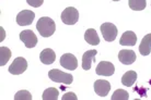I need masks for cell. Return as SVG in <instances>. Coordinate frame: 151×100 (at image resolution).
<instances>
[{
  "label": "cell",
  "mask_w": 151,
  "mask_h": 100,
  "mask_svg": "<svg viewBox=\"0 0 151 100\" xmlns=\"http://www.w3.org/2000/svg\"><path fill=\"white\" fill-rule=\"evenodd\" d=\"M11 55L12 53L9 48H7V47H1L0 48V65L1 67L7 64L9 59L11 58Z\"/></svg>",
  "instance_id": "18"
},
{
  "label": "cell",
  "mask_w": 151,
  "mask_h": 100,
  "mask_svg": "<svg viewBox=\"0 0 151 100\" xmlns=\"http://www.w3.org/2000/svg\"><path fill=\"white\" fill-rule=\"evenodd\" d=\"M139 51L141 56H148L151 52V34H148L142 38L139 46Z\"/></svg>",
  "instance_id": "15"
},
{
  "label": "cell",
  "mask_w": 151,
  "mask_h": 100,
  "mask_svg": "<svg viewBox=\"0 0 151 100\" xmlns=\"http://www.w3.org/2000/svg\"><path fill=\"white\" fill-rule=\"evenodd\" d=\"M59 96V91L56 88H47L43 93V100H57Z\"/></svg>",
  "instance_id": "19"
},
{
  "label": "cell",
  "mask_w": 151,
  "mask_h": 100,
  "mask_svg": "<svg viewBox=\"0 0 151 100\" xmlns=\"http://www.w3.org/2000/svg\"><path fill=\"white\" fill-rule=\"evenodd\" d=\"M27 2L30 4L31 7L38 8V7H41L42 4H43L44 0H27Z\"/></svg>",
  "instance_id": "23"
},
{
  "label": "cell",
  "mask_w": 151,
  "mask_h": 100,
  "mask_svg": "<svg viewBox=\"0 0 151 100\" xmlns=\"http://www.w3.org/2000/svg\"><path fill=\"white\" fill-rule=\"evenodd\" d=\"M55 59H56V55H55V52H54L53 49L47 48V49H44V50L41 52L40 60H41L42 63H44V64H52V63H54Z\"/></svg>",
  "instance_id": "14"
},
{
  "label": "cell",
  "mask_w": 151,
  "mask_h": 100,
  "mask_svg": "<svg viewBox=\"0 0 151 100\" xmlns=\"http://www.w3.org/2000/svg\"><path fill=\"white\" fill-rule=\"evenodd\" d=\"M20 40L25 45L27 48H33L37 45V37L31 30H22L20 33Z\"/></svg>",
  "instance_id": "5"
},
{
  "label": "cell",
  "mask_w": 151,
  "mask_h": 100,
  "mask_svg": "<svg viewBox=\"0 0 151 100\" xmlns=\"http://www.w3.org/2000/svg\"><path fill=\"white\" fill-rule=\"evenodd\" d=\"M27 69V62L24 58H17L9 67V72L13 75H20L24 73Z\"/></svg>",
  "instance_id": "6"
},
{
  "label": "cell",
  "mask_w": 151,
  "mask_h": 100,
  "mask_svg": "<svg viewBox=\"0 0 151 100\" xmlns=\"http://www.w3.org/2000/svg\"><path fill=\"white\" fill-rule=\"evenodd\" d=\"M35 18V14L31 10H23L17 15V23L20 26H27L32 24L33 20Z\"/></svg>",
  "instance_id": "8"
},
{
  "label": "cell",
  "mask_w": 151,
  "mask_h": 100,
  "mask_svg": "<svg viewBox=\"0 0 151 100\" xmlns=\"http://www.w3.org/2000/svg\"><path fill=\"white\" fill-rule=\"evenodd\" d=\"M101 33L106 41H114L117 36V27L112 23H104L101 25Z\"/></svg>",
  "instance_id": "4"
},
{
  "label": "cell",
  "mask_w": 151,
  "mask_h": 100,
  "mask_svg": "<svg viewBox=\"0 0 151 100\" xmlns=\"http://www.w3.org/2000/svg\"><path fill=\"white\" fill-rule=\"evenodd\" d=\"M129 94L124 90V89H117L116 91L113 94L112 100H128Z\"/></svg>",
  "instance_id": "21"
},
{
  "label": "cell",
  "mask_w": 151,
  "mask_h": 100,
  "mask_svg": "<svg viewBox=\"0 0 151 100\" xmlns=\"http://www.w3.org/2000/svg\"><path fill=\"white\" fill-rule=\"evenodd\" d=\"M95 72H96V74L101 75V76H112L115 72V67L111 62L102 61L98 64Z\"/></svg>",
  "instance_id": "9"
},
{
  "label": "cell",
  "mask_w": 151,
  "mask_h": 100,
  "mask_svg": "<svg viewBox=\"0 0 151 100\" xmlns=\"http://www.w3.org/2000/svg\"><path fill=\"white\" fill-rule=\"evenodd\" d=\"M36 28H37L38 33L41 34L43 37H49V36H52L55 33L56 24L50 18L43 16L36 23Z\"/></svg>",
  "instance_id": "1"
},
{
  "label": "cell",
  "mask_w": 151,
  "mask_h": 100,
  "mask_svg": "<svg viewBox=\"0 0 151 100\" xmlns=\"http://www.w3.org/2000/svg\"><path fill=\"white\" fill-rule=\"evenodd\" d=\"M137 79V73L135 71H128L126 72L122 77V84L126 87H130L134 85V83Z\"/></svg>",
  "instance_id": "17"
},
{
  "label": "cell",
  "mask_w": 151,
  "mask_h": 100,
  "mask_svg": "<svg viewBox=\"0 0 151 100\" xmlns=\"http://www.w3.org/2000/svg\"><path fill=\"white\" fill-rule=\"evenodd\" d=\"M118 59L123 64L129 65L136 61V53L132 50H121L118 53Z\"/></svg>",
  "instance_id": "11"
},
{
  "label": "cell",
  "mask_w": 151,
  "mask_h": 100,
  "mask_svg": "<svg viewBox=\"0 0 151 100\" xmlns=\"http://www.w3.org/2000/svg\"><path fill=\"white\" fill-rule=\"evenodd\" d=\"M32 99V95H31L27 90H20L15 94L14 100H31Z\"/></svg>",
  "instance_id": "22"
},
{
  "label": "cell",
  "mask_w": 151,
  "mask_h": 100,
  "mask_svg": "<svg viewBox=\"0 0 151 100\" xmlns=\"http://www.w3.org/2000/svg\"><path fill=\"white\" fill-rule=\"evenodd\" d=\"M113 1H119V0H113Z\"/></svg>",
  "instance_id": "26"
},
{
  "label": "cell",
  "mask_w": 151,
  "mask_h": 100,
  "mask_svg": "<svg viewBox=\"0 0 151 100\" xmlns=\"http://www.w3.org/2000/svg\"><path fill=\"white\" fill-rule=\"evenodd\" d=\"M60 65L66 70L73 71L78 67V61L73 55L71 53H65L60 58Z\"/></svg>",
  "instance_id": "7"
},
{
  "label": "cell",
  "mask_w": 151,
  "mask_h": 100,
  "mask_svg": "<svg viewBox=\"0 0 151 100\" xmlns=\"http://www.w3.org/2000/svg\"><path fill=\"white\" fill-rule=\"evenodd\" d=\"M79 20V12L73 7L66 8L61 13V21L67 25H73Z\"/></svg>",
  "instance_id": "3"
},
{
  "label": "cell",
  "mask_w": 151,
  "mask_h": 100,
  "mask_svg": "<svg viewBox=\"0 0 151 100\" xmlns=\"http://www.w3.org/2000/svg\"><path fill=\"white\" fill-rule=\"evenodd\" d=\"M96 50H89V51L84 52L82 57V67L83 70L89 71L91 69V65L94 61L95 56H96Z\"/></svg>",
  "instance_id": "13"
},
{
  "label": "cell",
  "mask_w": 151,
  "mask_h": 100,
  "mask_svg": "<svg viewBox=\"0 0 151 100\" xmlns=\"http://www.w3.org/2000/svg\"><path fill=\"white\" fill-rule=\"evenodd\" d=\"M137 43V35L132 30H127L122 35L119 44L122 46H135Z\"/></svg>",
  "instance_id": "12"
},
{
  "label": "cell",
  "mask_w": 151,
  "mask_h": 100,
  "mask_svg": "<svg viewBox=\"0 0 151 100\" xmlns=\"http://www.w3.org/2000/svg\"><path fill=\"white\" fill-rule=\"evenodd\" d=\"M77 96H76V94L73 93H66L64 96L61 97V100H77Z\"/></svg>",
  "instance_id": "24"
},
{
  "label": "cell",
  "mask_w": 151,
  "mask_h": 100,
  "mask_svg": "<svg viewBox=\"0 0 151 100\" xmlns=\"http://www.w3.org/2000/svg\"><path fill=\"white\" fill-rule=\"evenodd\" d=\"M128 4H129V8L132 10H134V11H141L147 6L146 0H129Z\"/></svg>",
  "instance_id": "20"
},
{
  "label": "cell",
  "mask_w": 151,
  "mask_h": 100,
  "mask_svg": "<svg viewBox=\"0 0 151 100\" xmlns=\"http://www.w3.org/2000/svg\"><path fill=\"white\" fill-rule=\"evenodd\" d=\"M48 77L53 82L56 83H61V84H66V85H70L73 81L71 74L69 73H65L61 71L57 70V69H53L48 72Z\"/></svg>",
  "instance_id": "2"
},
{
  "label": "cell",
  "mask_w": 151,
  "mask_h": 100,
  "mask_svg": "<svg viewBox=\"0 0 151 100\" xmlns=\"http://www.w3.org/2000/svg\"><path fill=\"white\" fill-rule=\"evenodd\" d=\"M0 30H1V37H0V41H2L4 39V28H2V27L0 28Z\"/></svg>",
  "instance_id": "25"
},
{
  "label": "cell",
  "mask_w": 151,
  "mask_h": 100,
  "mask_svg": "<svg viewBox=\"0 0 151 100\" xmlns=\"http://www.w3.org/2000/svg\"><path fill=\"white\" fill-rule=\"evenodd\" d=\"M111 90V84L107 81L99 79L94 83V91L100 97H105Z\"/></svg>",
  "instance_id": "10"
},
{
  "label": "cell",
  "mask_w": 151,
  "mask_h": 100,
  "mask_svg": "<svg viewBox=\"0 0 151 100\" xmlns=\"http://www.w3.org/2000/svg\"><path fill=\"white\" fill-rule=\"evenodd\" d=\"M84 40L87 41L88 44L93 45V46H96V45L100 44V38L98 36L96 30H93V28L87 30V32L84 34Z\"/></svg>",
  "instance_id": "16"
}]
</instances>
